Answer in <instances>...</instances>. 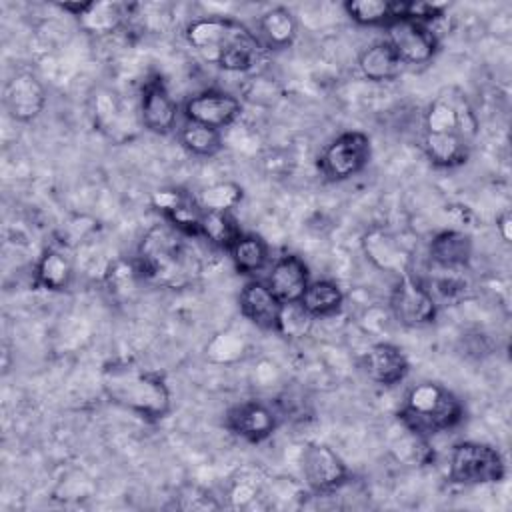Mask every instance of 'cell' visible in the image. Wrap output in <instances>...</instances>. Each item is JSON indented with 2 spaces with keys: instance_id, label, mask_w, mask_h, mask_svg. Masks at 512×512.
<instances>
[{
  "instance_id": "11",
  "label": "cell",
  "mask_w": 512,
  "mask_h": 512,
  "mask_svg": "<svg viewBox=\"0 0 512 512\" xmlns=\"http://www.w3.org/2000/svg\"><path fill=\"white\" fill-rule=\"evenodd\" d=\"M244 30V24L232 18L212 16L198 18L186 26L188 44L208 62H216L218 54Z\"/></svg>"
},
{
  "instance_id": "8",
  "label": "cell",
  "mask_w": 512,
  "mask_h": 512,
  "mask_svg": "<svg viewBox=\"0 0 512 512\" xmlns=\"http://www.w3.org/2000/svg\"><path fill=\"white\" fill-rule=\"evenodd\" d=\"M386 42L394 48L404 66H420L434 58L438 50V38L428 24L398 18L386 26Z\"/></svg>"
},
{
  "instance_id": "9",
  "label": "cell",
  "mask_w": 512,
  "mask_h": 512,
  "mask_svg": "<svg viewBox=\"0 0 512 512\" xmlns=\"http://www.w3.org/2000/svg\"><path fill=\"white\" fill-rule=\"evenodd\" d=\"M240 112L242 102L234 94L214 88L190 96L182 108L186 122H196L216 130L230 126L240 116Z\"/></svg>"
},
{
  "instance_id": "33",
  "label": "cell",
  "mask_w": 512,
  "mask_h": 512,
  "mask_svg": "<svg viewBox=\"0 0 512 512\" xmlns=\"http://www.w3.org/2000/svg\"><path fill=\"white\" fill-rule=\"evenodd\" d=\"M244 192L236 182H218L204 188L196 198L202 210H216V212H230L234 206L240 204Z\"/></svg>"
},
{
  "instance_id": "20",
  "label": "cell",
  "mask_w": 512,
  "mask_h": 512,
  "mask_svg": "<svg viewBox=\"0 0 512 512\" xmlns=\"http://www.w3.org/2000/svg\"><path fill=\"white\" fill-rule=\"evenodd\" d=\"M422 148L436 168L462 166L470 156V144L458 132H424Z\"/></svg>"
},
{
  "instance_id": "5",
  "label": "cell",
  "mask_w": 512,
  "mask_h": 512,
  "mask_svg": "<svg viewBox=\"0 0 512 512\" xmlns=\"http://www.w3.org/2000/svg\"><path fill=\"white\" fill-rule=\"evenodd\" d=\"M372 156L370 138L364 132L348 130L338 134L318 156V170L328 182H344L366 168Z\"/></svg>"
},
{
  "instance_id": "27",
  "label": "cell",
  "mask_w": 512,
  "mask_h": 512,
  "mask_svg": "<svg viewBox=\"0 0 512 512\" xmlns=\"http://www.w3.org/2000/svg\"><path fill=\"white\" fill-rule=\"evenodd\" d=\"M234 268L240 274H256L260 272L270 258L268 244L262 236L258 234H242L232 248L228 250Z\"/></svg>"
},
{
  "instance_id": "7",
  "label": "cell",
  "mask_w": 512,
  "mask_h": 512,
  "mask_svg": "<svg viewBox=\"0 0 512 512\" xmlns=\"http://www.w3.org/2000/svg\"><path fill=\"white\" fill-rule=\"evenodd\" d=\"M302 472L308 488L318 496H328L348 482L344 460L326 444L312 442L302 452Z\"/></svg>"
},
{
  "instance_id": "31",
  "label": "cell",
  "mask_w": 512,
  "mask_h": 512,
  "mask_svg": "<svg viewBox=\"0 0 512 512\" xmlns=\"http://www.w3.org/2000/svg\"><path fill=\"white\" fill-rule=\"evenodd\" d=\"M342 8L360 26H388L396 20L394 0H346Z\"/></svg>"
},
{
  "instance_id": "17",
  "label": "cell",
  "mask_w": 512,
  "mask_h": 512,
  "mask_svg": "<svg viewBox=\"0 0 512 512\" xmlns=\"http://www.w3.org/2000/svg\"><path fill=\"white\" fill-rule=\"evenodd\" d=\"M364 372L378 386H396L400 384L408 372L410 362L400 346L390 342H376L364 354Z\"/></svg>"
},
{
  "instance_id": "12",
  "label": "cell",
  "mask_w": 512,
  "mask_h": 512,
  "mask_svg": "<svg viewBox=\"0 0 512 512\" xmlns=\"http://www.w3.org/2000/svg\"><path fill=\"white\" fill-rule=\"evenodd\" d=\"M178 104L162 76H152L140 92V122L154 134H168L176 126Z\"/></svg>"
},
{
  "instance_id": "26",
  "label": "cell",
  "mask_w": 512,
  "mask_h": 512,
  "mask_svg": "<svg viewBox=\"0 0 512 512\" xmlns=\"http://www.w3.org/2000/svg\"><path fill=\"white\" fill-rule=\"evenodd\" d=\"M390 450L396 456V460L410 466H426L434 462V450L430 448L428 438L412 432L400 422L390 440Z\"/></svg>"
},
{
  "instance_id": "25",
  "label": "cell",
  "mask_w": 512,
  "mask_h": 512,
  "mask_svg": "<svg viewBox=\"0 0 512 512\" xmlns=\"http://www.w3.org/2000/svg\"><path fill=\"white\" fill-rule=\"evenodd\" d=\"M298 304L308 316H332L342 308L344 294L334 280L322 278L308 284Z\"/></svg>"
},
{
  "instance_id": "10",
  "label": "cell",
  "mask_w": 512,
  "mask_h": 512,
  "mask_svg": "<svg viewBox=\"0 0 512 512\" xmlns=\"http://www.w3.org/2000/svg\"><path fill=\"white\" fill-rule=\"evenodd\" d=\"M150 202L172 228L184 236H200V218L204 210L192 192L182 188H162L152 192Z\"/></svg>"
},
{
  "instance_id": "4",
  "label": "cell",
  "mask_w": 512,
  "mask_h": 512,
  "mask_svg": "<svg viewBox=\"0 0 512 512\" xmlns=\"http://www.w3.org/2000/svg\"><path fill=\"white\" fill-rule=\"evenodd\" d=\"M506 464L502 454L484 442H458L448 460V478L462 486H484L504 480Z\"/></svg>"
},
{
  "instance_id": "18",
  "label": "cell",
  "mask_w": 512,
  "mask_h": 512,
  "mask_svg": "<svg viewBox=\"0 0 512 512\" xmlns=\"http://www.w3.org/2000/svg\"><path fill=\"white\" fill-rule=\"evenodd\" d=\"M266 284L282 304H298L310 284L308 266L296 254H282L272 264Z\"/></svg>"
},
{
  "instance_id": "21",
  "label": "cell",
  "mask_w": 512,
  "mask_h": 512,
  "mask_svg": "<svg viewBox=\"0 0 512 512\" xmlns=\"http://www.w3.org/2000/svg\"><path fill=\"white\" fill-rule=\"evenodd\" d=\"M74 264L66 250L46 248L34 266V284L50 292H62L72 284Z\"/></svg>"
},
{
  "instance_id": "1",
  "label": "cell",
  "mask_w": 512,
  "mask_h": 512,
  "mask_svg": "<svg viewBox=\"0 0 512 512\" xmlns=\"http://www.w3.org/2000/svg\"><path fill=\"white\" fill-rule=\"evenodd\" d=\"M186 238L170 224H156L142 236L134 258L142 284L182 290L198 280L202 264Z\"/></svg>"
},
{
  "instance_id": "14",
  "label": "cell",
  "mask_w": 512,
  "mask_h": 512,
  "mask_svg": "<svg viewBox=\"0 0 512 512\" xmlns=\"http://www.w3.org/2000/svg\"><path fill=\"white\" fill-rule=\"evenodd\" d=\"M426 132H458L462 138L470 140L478 130L476 114L462 94L458 96H438L426 112Z\"/></svg>"
},
{
  "instance_id": "2",
  "label": "cell",
  "mask_w": 512,
  "mask_h": 512,
  "mask_svg": "<svg viewBox=\"0 0 512 512\" xmlns=\"http://www.w3.org/2000/svg\"><path fill=\"white\" fill-rule=\"evenodd\" d=\"M106 398L136 416L158 422L172 410V394L164 376L132 362H110L102 370Z\"/></svg>"
},
{
  "instance_id": "3",
  "label": "cell",
  "mask_w": 512,
  "mask_h": 512,
  "mask_svg": "<svg viewBox=\"0 0 512 512\" xmlns=\"http://www.w3.org/2000/svg\"><path fill=\"white\" fill-rule=\"evenodd\" d=\"M464 420L460 398L438 382L412 386L398 410V422L420 436H436L456 428Z\"/></svg>"
},
{
  "instance_id": "24",
  "label": "cell",
  "mask_w": 512,
  "mask_h": 512,
  "mask_svg": "<svg viewBox=\"0 0 512 512\" xmlns=\"http://www.w3.org/2000/svg\"><path fill=\"white\" fill-rule=\"evenodd\" d=\"M362 246L366 256L380 268V270H390V272H398L400 276L406 274V266H404V252L398 244V240L394 236H390L384 230H370L364 234L362 238Z\"/></svg>"
},
{
  "instance_id": "29",
  "label": "cell",
  "mask_w": 512,
  "mask_h": 512,
  "mask_svg": "<svg viewBox=\"0 0 512 512\" xmlns=\"http://www.w3.org/2000/svg\"><path fill=\"white\" fill-rule=\"evenodd\" d=\"M238 220L232 216V212H216V210H204L200 218V236H204L210 244L230 250L232 244L242 236Z\"/></svg>"
},
{
  "instance_id": "30",
  "label": "cell",
  "mask_w": 512,
  "mask_h": 512,
  "mask_svg": "<svg viewBox=\"0 0 512 512\" xmlns=\"http://www.w3.org/2000/svg\"><path fill=\"white\" fill-rule=\"evenodd\" d=\"M178 140L186 152L198 158H212L222 150L220 130L196 122H186L178 132Z\"/></svg>"
},
{
  "instance_id": "34",
  "label": "cell",
  "mask_w": 512,
  "mask_h": 512,
  "mask_svg": "<svg viewBox=\"0 0 512 512\" xmlns=\"http://www.w3.org/2000/svg\"><path fill=\"white\" fill-rule=\"evenodd\" d=\"M404 10L402 18L416 20L422 24H428L440 16H444V10L448 8L446 2H422V0H402Z\"/></svg>"
},
{
  "instance_id": "32",
  "label": "cell",
  "mask_w": 512,
  "mask_h": 512,
  "mask_svg": "<svg viewBox=\"0 0 512 512\" xmlns=\"http://www.w3.org/2000/svg\"><path fill=\"white\" fill-rule=\"evenodd\" d=\"M104 280H106V288L112 294V298H128L136 290V286L142 284L134 260L132 262H126V260L110 262L106 268Z\"/></svg>"
},
{
  "instance_id": "19",
  "label": "cell",
  "mask_w": 512,
  "mask_h": 512,
  "mask_svg": "<svg viewBox=\"0 0 512 512\" xmlns=\"http://www.w3.org/2000/svg\"><path fill=\"white\" fill-rule=\"evenodd\" d=\"M472 238L460 230H442L430 240V260L436 268L464 270L472 258Z\"/></svg>"
},
{
  "instance_id": "15",
  "label": "cell",
  "mask_w": 512,
  "mask_h": 512,
  "mask_svg": "<svg viewBox=\"0 0 512 512\" xmlns=\"http://www.w3.org/2000/svg\"><path fill=\"white\" fill-rule=\"evenodd\" d=\"M276 426V412L268 404L258 400L240 402L226 412V428L248 442L266 440L268 436H272Z\"/></svg>"
},
{
  "instance_id": "28",
  "label": "cell",
  "mask_w": 512,
  "mask_h": 512,
  "mask_svg": "<svg viewBox=\"0 0 512 512\" xmlns=\"http://www.w3.org/2000/svg\"><path fill=\"white\" fill-rule=\"evenodd\" d=\"M128 10L130 8L124 6V4L92 0L90 8L78 20H80V24L86 32L104 36V34H112L120 26H124V22L128 18Z\"/></svg>"
},
{
  "instance_id": "6",
  "label": "cell",
  "mask_w": 512,
  "mask_h": 512,
  "mask_svg": "<svg viewBox=\"0 0 512 512\" xmlns=\"http://www.w3.org/2000/svg\"><path fill=\"white\" fill-rule=\"evenodd\" d=\"M390 312L396 322L408 328H422L436 320L438 302L430 294L428 286L414 278L410 272L398 276L390 298H388Z\"/></svg>"
},
{
  "instance_id": "13",
  "label": "cell",
  "mask_w": 512,
  "mask_h": 512,
  "mask_svg": "<svg viewBox=\"0 0 512 512\" xmlns=\"http://www.w3.org/2000/svg\"><path fill=\"white\" fill-rule=\"evenodd\" d=\"M46 106V90L32 72L14 74L4 86V108L16 122L28 124L40 116Z\"/></svg>"
},
{
  "instance_id": "23",
  "label": "cell",
  "mask_w": 512,
  "mask_h": 512,
  "mask_svg": "<svg viewBox=\"0 0 512 512\" xmlns=\"http://www.w3.org/2000/svg\"><path fill=\"white\" fill-rule=\"evenodd\" d=\"M298 34L294 14L284 6H274L258 18V40L270 50L288 48Z\"/></svg>"
},
{
  "instance_id": "36",
  "label": "cell",
  "mask_w": 512,
  "mask_h": 512,
  "mask_svg": "<svg viewBox=\"0 0 512 512\" xmlns=\"http://www.w3.org/2000/svg\"><path fill=\"white\" fill-rule=\"evenodd\" d=\"M496 228L502 236L504 242H510V212H504L498 220H496Z\"/></svg>"
},
{
  "instance_id": "16",
  "label": "cell",
  "mask_w": 512,
  "mask_h": 512,
  "mask_svg": "<svg viewBox=\"0 0 512 512\" xmlns=\"http://www.w3.org/2000/svg\"><path fill=\"white\" fill-rule=\"evenodd\" d=\"M240 312L254 326L270 332H280V318L284 304L274 296L268 284L260 280H250L244 284L238 296Z\"/></svg>"
},
{
  "instance_id": "22",
  "label": "cell",
  "mask_w": 512,
  "mask_h": 512,
  "mask_svg": "<svg viewBox=\"0 0 512 512\" xmlns=\"http://www.w3.org/2000/svg\"><path fill=\"white\" fill-rule=\"evenodd\" d=\"M358 68L372 82H390L396 80L406 66L394 48L386 40H380L360 52Z\"/></svg>"
},
{
  "instance_id": "35",
  "label": "cell",
  "mask_w": 512,
  "mask_h": 512,
  "mask_svg": "<svg viewBox=\"0 0 512 512\" xmlns=\"http://www.w3.org/2000/svg\"><path fill=\"white\" fill-rule=\"evenodd\" d=\"M90 4H92V0H86V2H60L58 6H60L64 12H70L72 16L80 18V16H84V12L90 8Z\"/></svg>"
}]
</instances>
